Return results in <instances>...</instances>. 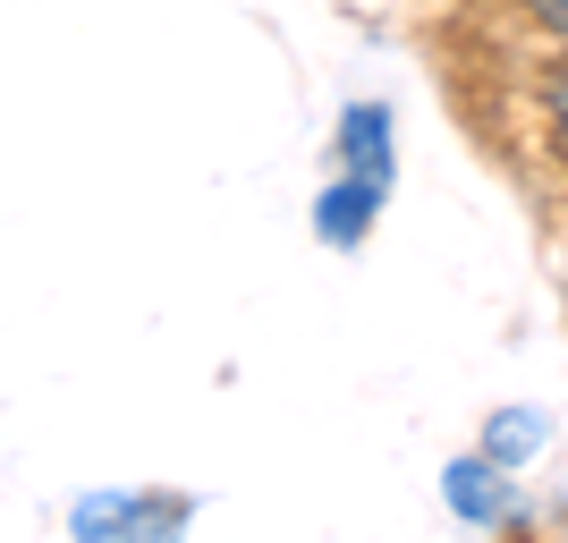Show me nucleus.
<instances>
[{
	"mask_svg": "<svg viewBox=\"0 0 568 543\" xmlns=\"http://www.w3.org/2000/svg\"><path fill=\"white\" fill-rule=\"evenodd\" d=\"M382 195H390V188L365 179V170H332V188H323V204H314V238H332V247H365Z\"/></svg>",
	"mask_w": 568,
	"mask_h": 543,
	"instance_id": "20e7f679",
	"label": "nucleus"
},
{
	"mask_svg": "<svg viewBox=\"0 0 568 543\" xmlns=\"http://www.w3.org/2000/svg\"><path fill=\"white\" fill-rule=\"evenodd\" d=\"M195 519L187 493H94L77 501V535H179V526Z\"/></svg>",
	"mask_w": 568,
	"mask_h": 543,
	"instance_id": "f257e3e1",
	"label": "nucleus"
},
{
	"mask_svg": "<svg viewBox=\"0 0 568 543\" xmlns=\"http://www.w3.org/2000/svg\"><path fill=\"white\" fill-rule=\"evenodd\" d=\"M526 442H544V416H526V408H500L493 433H484V450H493L500 467H509V450H526Z\"/></svg>",
	"mask_w": 568,
	"mask_h": 543,
	"instance_id": "423d86ee",
	"label": "nucleus"
},
{
	"mask_svg": "<svg viewBox=\"0 0 568 543\" xmlns=\"http://www.w3.org/2000/svg\"><path fill=\"white\" fill-rule=\"evenodd\" d=\"M518 18L535 34H551V43H568V0H518Z\"/></svg>",
	"mask_w": 568,
	"mask_h": 543,
	"instance_id": "0eeeda50",
	"label": "nucleus"
},
{
	"mask_svg": "<svg viewBox=\"0 0 568 543\" xmlns=\"http://www.w3.org/2000/svg\"><path fill=\"white\" fill-rule=\"evenodd\" d=\"M500 459L493 450H475V459H450V475H442V501H450L467 526H509L518 519V501H509V484H500Z\"/></svg>",
	"mask_w": 568,
	"mask_h": 543,
	"instance_id": "7ed1b4c3",
	"label": "nucleus"
},
{
	"mask_svg": "<svg viewBox=\"0 0 568 543\" xmlns=\"http://www.w3.org/2000/svg\"><path fill=\"white\" fill-rule=\"evenodd\" d=\"M535 128H544V153L568 170V43L551 51V69H544V86H535Z\"/></svg>",
	"mask_w": 568,
	"mask_h": 543,
	"instance_id": "39448f33",
	"label": "nucleus"
},
{
	"mask_svg": "<svg viewBox=\"0 0 568 543\" xmlns=\"http://www.w3.org/2000/svg\"><path fill=\"white\" fill-rule=\"evenodd\" d=\"M332 144H339V170H365V179H399V137H390V102H348L339 111V128H332Z\"/></svg>",
	"mask_w": 568,
	"mask_h": 543,
	"instance_id": "f03ea898",
	"label": "nucleus"
}]
</instances>
